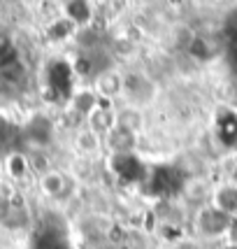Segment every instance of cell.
<instances>
[{
	"instance_id": "cell-1",
	"label": "cell",
	"mask_w": 237,
	"mask_h": 249,
	"mask_svg": "<svg viewBox=\"0 0 237 249\" xmlns=\"http://www.w3.org/2000/svg\"><path fill=\"white\" fill-rule=\"evenodd\" d=\"M121 91L133 100V103H149L151 96H153V84L144 75H137V72H130L121 79Z\"/></svg>"
},
{
	"instance_id": "cell-2",
	"label": "cell",
	"mask_w": 237,
	"mask_h": 249,
	"mask_svg": "<svg viewBox=\"0 0 237 249\" xmlns=\"http://www.w3.org/2000/svg\"><path fill=\"white\" fill-rule=\"evenodd\" d=\"M228 226H230V219L216 212L214 207H207L198 214V233L203 238H216L221 233H228Z\"/></svg>"
},
{
	"instance_id": "cell-3",
	"label": "cell",
	"mask_w": 237,
	"mask_h": 249,
	"mask_svg": "<svg viewBox=\"0 0 237 249\" xmlns=\"http://www.w3.org/2000/svg\"><path fill=\"white\" fill-rule=\"evenodd\" d=\"M212 207L221 212L223 217L235 219L237 217V184H221L216 186L212 196Z\"/></svg>"
},
{
	"instance_id": "cell-4",
	"label": "cell",
	"mask_w": 237,
	"mask_h": 249,
	"mask_svg": "<svg viewBox=\"0 0 237 249\" xmlns=\"http://www.w3.org/2000/svg\"><path fill=\"white\" fill-rule=\"evenodd\" d=\"M65 10V17H68V21L72 23V26H86L91 21V17H93V7L88 5V2H65L63 5Z\"/></svg>"
},
{
	"instance_id": "cell-5",
	"label": "cell",
	"mask_w": 237,
	"mask_h": 249,
	"mask_svg": "<svg viewBox=\"0 0 237 249\" xmlns=\"http://www.w3.org/2000/svg\"><path fill=\"white\" fill-rule=\"evenodd\" d=\"M40 184H42V191L47 196H61L65 189V177L61 173H44L42 179H40Z\"/></svg>"
},
{
	"instance_id": "cell-6",
	"label": "cell",
	"mask_w": 237,
	"mask_h": 249,
	"mask_svg": "<svg viewBox=\"0 0 237 249\" xmlns=\"http://www.w3.org/2000/svg\"><path fill=\"white\" fill-rule=\"evenodd\" d=\"M98 91L107 98L117 96V93H121V79L114 72H102V75L98 77Z\"/></svg>"
},
{
	"instance_id": "cell-7",
	"label": "cell",
	"mask_w": 237,
	"mask_h": 249,
	"mask_svg": "<svg viewBox=\"0 0 237 249\" xmlns=\"http://www.w3.org/2000/svg\"><path fill=\"white\" fill-rule=\"evenodd\" d=\"M77 147H79L84 154L98 152V147H100V138H98V133L93 128L79 130V135H77Z\"/></svg>"
},
{
	"instance_id": "cell-8",
	"label": "cell",
	"mask_w": 237,
	"mask_h": 249,
	"mask_svg": "<svg viewBox=\"0 0 237 249\" xmlns=\"http://www.w3.org/2000/svg\"><path fill=\"white\" fill-rule=\"evenodd\" d=\"M188 52L195 56V58H200V61H207V58H212V49H209V44H207L205 37H193L191 44H188Z\"/></svg>"
},
{
	"instance_id": "cell-9",
	"label": "cell",
	"mask_w": 237,
	"mask_h": 249,
	"mask_svg": "<svg viewBox=\"0 0 237 249\" xmlns=\"http://www.w3.org/2000/svg\"><path fill=\"white\" fill-rule=\"evenodd\" d=\"M93 105H96V96H93V93L82 91V93H77V96H75V107L79 109L82 114L91 112V109H93Z\"/></svg>"
},
{
	"instance_id": "cell-10",
	"label": "cell",
	"mask_w": 237,
	"mask_h": 249,
	"mask_svg": "<svg viewBox=\"0 0 237 249\" xmlns=\"http://www.w3.org/2000/svg\"><path fill=\"white\" fill-rule=\"evenodd\" d=\"M10 173L14 175V177H19L21 173H26V159H21V156H12L10 159Z\"/></svg>"
},
{
	"instance_id": "cell-11",
	"label": "cell",
	"mask_w": 237,
	"mask_h": 249,
	"mask_svg": "<svg viewBox=\"0 0 237 249\" xmlns=\"http://www.w3.org/2000/svg\"><path fill=\"white\" fill-rule=\"evenodd\" d=\"M228 245H233V247H237V217L230 219V226H228Z\"/></svg>"
},
{
	"instance_id": "cell-12",
	"label": "cell",
	"mask_w": 237,
	"mask_h": 249,
	"mask_svg": "<svg viewBox=\"0 0 237 249\" xmlns=\"http://www.w3.org/2000/svg\"><path fill=\"white\" fill-rule=\"evenodd\" d=\"M10 40H7V35L5 33H0V54H5V52H10Z\"/></svg>"
},
{
	"instance_id": "cell-13",
	"label": "cell",
	"mask_w": 237,
	"mask_h": 249,
	"mask_svg": "<svg viewBox=\"0 0 237 249\" xmlns=\"http://www.w3.org/2000/svg\"><path fill=\"white\" fill-rule=\"evenodd\" d=\"M223 249H237V247H233V245H228V247H223Z\"/></svg>"
}]
</instances>
